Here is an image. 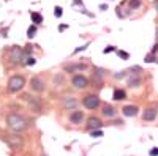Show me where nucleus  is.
<instances>
[{
    "label": "nucleus",
    "instance_id": "14",
    "mask_svg": "<svg viewBox=\"0 0 158 156\" xmlns=\"http://www.w3.org/2000/svg\"><path fill=\"white\" fill-rule=\"evenodd\" d=\"M122 112H123L125 117H136L139 114V107L138 106H133V104H130V106H125L122 109Z\"/></svg>",
    "mask_w": 158,
    "mask_h": 156
},
{
    "label": "nucleus",
    "instance_id": "10",
    "mask_svg": "<svg viewBox=\"0 0 158 156\" xmlns=\"http://www.w3.org/2000/svg\"><path fill=\"white\" fill-rule=\"evenodd\" d=\"M84 70H87L85 63H68V65H65V73H79V71H84Z\"/></svg>",
    "mask_w": 158,
    "mask_h": 156
},
{
    "label": "nucleus",
    "instance_id": "27",
    "mask_svg": "<svg viewBox=\"0 0 158 156\" xmlns=\"http://www.w3.org/2000/svg\"><path fill=\"white\" fill-rule=\"evenodd\" d=\"M35 63H36V60H35L33 57H29L27 60L24 62V65H27V66H32V65H35Z\"/></svg>",
    "mask_w": 158,
    "mask_h": 156
},
{
    "label": "nucleus",
    "instance_id": "33",
    "mask_svg": "<svg viewBox=\"0 0 158 156\" xmlns=\"http://www.w3.org/2000/svg\"><path fill=\"white\" fill-rule=\"evenodd\" d=\"M150 156H158V148H152L150 150Z\"/></svg>",
    "mask_w": 158,
    "mask_h": 156
},
{
    "label": "nucleus",
    "instance_id": "29",
    "mask_svg": "<svg viewBox=\"0 0 158 156\" xmlns=\"http://www.w3.org/2000/svg\"><path fill=\"white\" fill-rule=\"evenodd\" d=\"M54 14H56V18H60V16L63 14V11H62L60 6H56V8H54Z\"/></svg>",
    "mask_w": 158,
    "mask_h": 156
},
{
    "label": "nucleus",
    "instance_id": "2",
    "mask_svg": "<svg viewBox=\"0 0 158 156\" xmlns=\"http://www.w3.org/2000/svg\"><path fill=\"white\" fill-rule=\"evenodd\" d=\"M24 85H25V77L21 76V74H15L13 77H10V81H8V90L11 93L21 92L24 88Z\"/></svg>",
    "mask_w": 158,
    "mask_h": 156
},
{
    "label": "nucleus",
    "instance_id": "16",
    "mask_svg": "<svg viewBox=\"0 0 158 156\" xmlns=\"http://www.w3.org/2000/svg\"><path fill=\"white\" fill-rule=\"evenodd\" d=\"M141 85V76H128V87L138 88Z\"/></svg>",
    "mask_w": 158,
    "mask_h": 156
},
{
    "label": "nucleus",
    "instance_id": "26",
    "mask_svg": "<svg viewBox=\"0 0 158 156\" xmlns=\"http://www.w3.org/2000/svg\"><path fill=\"white\" fill-rule=\"evenodd\" d=\"M117 55L120 57V58H123V60H128L130 58V54H128V52H123V50H117Z\"/></svg>",
    "mask_w": 158,
    "mask_h": 156
},
{
    "label": "nucleus",
    "instance_id": "9",
    "mask_svg": "<svg viewBox=\"0 0 158 156\" xmlns=\"http://www.w3.org/2000/svg\"><path fill=\"white\" fill-rule=\"evenodd\" d=\"M30 88L33 90V92H43L44 90V82L40 76H33L30 79Z\"/></svg>",
    "mask_w": 158,
    "mask_h": 156
},
{
    "label": "nucleus",
    "instance_id": "13",
    "mask_svg": "<svg viewBox=\"0 0 158 156\" xmlns=\"http://www.w3.org/2000/svg\"><path fill=\"white\" fill-rule=\"evenodd\" d=\"M84 120V112L82 110H73L71 115H70V123L73 125H79V123H82Z\"/></svg>",
    "mask_w": 158,
    "mask_h": 156
},
{
    "label": "nucleus",
    "instance_id": "35",
    "mask_svg": "<svg viewBox=\"0 0 158 156\" xmlns=\"http://www.w3.org/2000/svg\"><path fill=\"white\" fill-rule=\"evenodd\" d=\"M67 27H68V25H60V27H59V30L62 32V30H65V29H67Z\"/></svg>",
    "mask_w": 158,
    "mask_h": 156
},
{
    "label": "nucleus",
    "instance_id": "8",
    "mask_svg": "<svg viewBox=\"0 0 158 156\" xmlns=\"http://www.w3.org/2000/svg\"><path fill=\"white\" fill-rule=\"evenodd\" d=\"M62 104H63V107L68 109V110H76V109H77V99H76L74 96H71V95L63 96Z\"/></svg>",
    "mask_w": 158,
    "mask_h": 156
},
{
    "label": "nucleus",
    "instance_id": "5",
    "mask_svg": "<svg viewBox=\"0 0 158 156\" xmlns=\"http://www.w3.org/2000/svg\"><path fill=\"white\" fill-rule=\"evenodd\" d=\"M71 84H73L74 88L82 90V88H85V87L89 85V79H87L85 76H82V74H74V76L71 77Z\"/></svg>",
    "mask_w": 158,
    "mask_h": 156
},
{
    "label": "nucleus",
    "instance_id": "31",
    "mask_svg": "<svg viewBox=\"0 0 158 156\" xmlns=\"http://www.w3.org/2000/svg\"><path fill=\"white\" fill-rule=\"evenodd\" d=\"M127 74V71H120V73H117V74H114V77L115 79H122V77Z\"/></svg>",
    "mask_w": 158,
    "mask_h": 156
},
{
    "label": "nucleus",
    "instance_id": "18",
    "mask_svg": "<svg viewBox=\"0 0 158 156\" xmlns=\"http://www.w3.org/2000/svg\"><path fill=\"white\" fill-rule=\"evenodd\" d=\"M112 98L115 101H122L127 98V93H125V90H120V88H115L114 90V93H112Z\"/></svg>",
    "mask_w": 158,
    "mask_h": 156
},
{
    "label": "nucleus",
    "instance_id": "36",
    "mask_svg": "<svg viewBox=\"0 0 158 156\" xmlns=\"http://www.w3.org/2000/svg\"><path fill=\"white\" fill-rule=\"evenodd\" d=\"M153 6H155V8L158 10V2H155V3H153Z\"/></svg>",
    "mask_w": 158,
    "mask_h": 156
},
{
    "label": "nucleus",
    "instance_id": "25",
    "mask_svg": "<svg viewBox=\"0 0 158 156\" xmlns=\"http://www.w3.org/2000/svg\"><path fill=\"white\" fill-rule=\"evenodd\" d=\"M89 46H90V43H85L84 46H79V47H76V49L73 50V54H77V52H82V50H85Z\"/></svg>",
    "mask_w": 158,
    "mask_h": 156
},
{
    "label": "nucleus",
    "instance_id": "22",
    "mask_svg": "<svg viewBox=\"0 0 158 156\" xmlns=\"http://www.w3.org/2000/svg\"><path fill=\"white\" fill-rule=\"evenodd\" d=\"M35 35H36V25H30L29 30H27V36L29 38H33Z\"/></svg>",
    "mask_w": 158,
    "mask_h": 156
},
{
    "label": "nucleus",
    "instance_id": "15",
    "mask_svg": "<svg viewBox=\"0 0 158 156\" xmlns=\"http://www.w3.org/2000/svg\"><path fill=\"white\" fill-rule=\"evenodd\" d=\"M52 84H54L56 87L65 85V74L63 73H56L54 76H52Z\"/></svg>",
    "mask_w": 158,
    "mask_h": 156
},
{
    "label": "nucleus",
    "instance_id": "32",
    "mask_svg": "<svg viewBox=\"0 0 158 156\" xmlns=\"http://www.w3.org/2000/svg\"><path fill=\"white\" fill-rule=\"evenodd\" d=\"M112 50H115V47H114V46H109V47L104 49L103 52H104V54H109V52H112Z\"/></svg>",
    "mask_w": 158,
    "mask_h": 156
},
{
    "label": "nucleus",
    "instance_id": "3",
    "mask_svg": "<svg viewBox=\"0 0 158 156\" xmlns=\"http://www.w3.org/2000/svg\"><path fill=\"white\" fill-rule=\"evenodd\" d=\"M21 99L24 101V102H27L29 104V107L33 110V112H41V109H43V102H41V99L40 98H36V96H33V95H30V93H24L22 96H21Z\"/></svg>",
    "mask_w": 158,
    "mask_h": 156
},
{
    "label": "nucleus",
    "instance_id": "28",
    "mask_svg": "<svg viewBox=\"0 0 158 156\" xmlns=\"http://www.w3.org/2000/svg\"><path fill=\"white\" fill-rule=\"evenodd\" d=\"M90 136L95 137V139H97V137H101V136H103V131H100V129H97V131H90Z\"/></svg>",
    "mask_w": 158,
    "mask_h": 156
},
{
    "label": "nucleus",
    "instance_id": "23",
    "mask_svg": "<svg viewBox=\"0 0 158 156\" xmlns=\"http://www.w3.org/2000/svg\"><path fill=\"white\" fill-rule=\"evenodd\" d=\"M94 70H95V76H97V77H101V79H103V76L106 74V70H103V68H98V66H95Z\"/></svg>",
    "mask_w": 158,
    "mask_h": 156
},
{
    "label": "nucleus",
    "instance_id": "6",
    "mask_svg": "<svg viewBox=\"0 0 158 156\" xmlns=\"http://www.w3.org/2000/svg\"><path fill=\"white\" fill-rule=\"evenodd\" d=\"M5 140H6V144H8L11 148H19V147L24 145V139H22V136H19V134H10V136L5 137Z\"/></svg>",
    "mask_w": 158,
    "mask_h": 156
},
{
    "label": "nucleus",
    "instance_id": "19",
    "mask_svg": "<svg viewBox=\"0 0 158 156\" xmlns=\"http://www.w3.org/2000/svg\"><path fill=\"white\" fill-rule=\"evenodd\" d=\"M30 18H32V22H33V25H38V24H41L43 22V16L40 14V13H30Z\"/></svg>",
    "mask_w": 158,
    "mask_h": 156
},
{
    "label": "nucleus",
    "instance_id": "11",
    "mask_svg": "<svg viewBox=\"0 0 158 156\" xmlns=\"http://www.w3.org/2000/svg\"><path fill=\"white\" fill-rule=\"evenodd\" d=\"M101 126H103V122L98 117H89V120H87V129L89 131H97Z\"/></svg>",
    "mask_w": 158,
    "mask_h": 156
},
{
    "label": "nucleus",
    "instance_id": "17",
    "mask_svg": "<svg viewBox=\"0 0 158 156\" xmlns=\"http://www.w3.org/2000/svg\"><path fill=\"white\" fill-rule=\"evenodd\" d=\"M101 114H103V117H108V118H112V117H115L117 110H115L112 106H103Z\"/></svg>",
    "mask_w": 158,
    "mask_h": 156
},
{
    "label": "nucleus",
    "instance_id": "1",
    "mask_svg": "<svg viewBox=\"0 0 158 156\" xmlns=\"http://www.w3.org/2000/svg\"><path fill=\"white\" fill-rule=\"evenodd\" d=\"M6 125L11 131H15L16 134L27 129V120L19 114H8L6 115Z\"/></svg>",
    "mask_w": 158,
    "mask_h": 156
},
{
    "label": "nucleus",
    "instance_id": "12",
    "mask_svg": "<svg viewBox=\"0 0 158 156\" xmlns=\"http://www.w3.org/2000/svg\"><path fill=\"white\" fill-rule=\"evenodd\" d=\"M156 114H158V110H156L155 107H149V109H146V110L142 112V120L153 122V120L156 118Z\"/></svg>",
    "mask_w": 158,
    "mask_h": 156
},
{
    "label": "nucleus",
    "instance_id": "34",
    "mask_svg": "<svg viewBox=\"0 0 158 156\" xmlns=\"http://www.w3.org/2000/svg\"><path fill=\"white\" fill-rule=\"evenodd\" d=\"M156 50H158V43H156V44H153V47H152V52H150V54H155Z\"/></svg>",
    "mask_w": 158,
    "mask_h": 156
},
{
    "label": "nucleus",
    "instance_id": "7",
    "mask_svg": "<svg viewBox=\"0 0 158 156\" xmlns=\"http://www.w3.org/2000/svg\"><path fill=\"white\" fill-rule=\"evenodd\" d=\"M22 57H24V54H22V49H21V47L13 46V47L10 49V60H11V63H16V65L21 63Z\"/></svg>",
    "mask_w": 158,
    "mask_h": 156
},
{
    "label": "nucleus",
    "instance_id": "37",
    "mask_svg": "<svg viewBox=\"0 0 158 156\" xmlns=\"http://www.w3.org/2000/svg\"><path fill=\"white\" fill-rule=\"evenodd\" d=\"M41 156H46V153H43V154H41Z\"/></svg>",
    "mask_w": 158,
    "mask_h": 156
},
{
    "label": "nucleus",
    "instance_id": "24",
    "mask_svg": "<svg viewBox=\"0 0 158 156\" xmlns=\"http://www.w3.org/2000/svg\"><path fill=\"white\" fill-rule=\"evenodd\" d=\"M144 60H146V63H155V62H158L156 57H155V54H147Z\"/></svg>",
    "mask_w": 158,
    "mask_h": 156
},
{
    "label": "nucleus",
    "instance_id": "20",
    "mask_svg": "<svg viewBox=\"0 0 158 156\" xmlns=\"http://www.w3.org/2000/svg\"><path fill=\"white\" fill-rule=\"evenodd\" d=\"M127 73H130V76H139V73H142V70H141V66H131Z\"/></svg>",
    "mask_w": 158,
    "mask_h": 156
},
{
    "label": "nucleus",
    "instance_id": "38",
    "mask_svg": "<svg viewBox=\"0 0 158 156\" xmlns=\"http://www.w3.org/2000/svg\"><path fill=\"white\" fill-rule=\"evenodd\" d=\"M156 36H158V29H156Z\"/></svg>",
    "mask_w": 158,
    "mask_h": 156
},
{
    "label": "nucleus",
    "instance_id": "21",
    "mask_svg": "<svg viewBox=\"0 0 158 156\" xmlns=\"http://www.w3.org/2000/svg\"><path fill=\"white\" fill-rule=\"evenodd\" d=\"M128 6H130V10H138V8H141V0H130Z\"/></svg>",
    "mask_w": 158,
    "mask_h": 156
},
{
    "label": "nucleus",
    "instance_id": "4",
    "mask_svg": "<svg viewBox=\"0 0 158 156\" xmlns=\"http://www.w3.org/2000/svg\"><path fill=\"white\" fill-rule=\"evenodd\" d=\"M82 104H84V107L85 109H97L100 106V98L97 95H85L82 98Z\"/></svg>",
    "mask_w": 158,
    "mask_h": 156
},
{
    "label": "nucleus",
    "instance_id": "30",
    "mask_svg": "<svg viewBox=\"0 0 158 156\" xmlns=\"http://www.w3.org/2000/svg\"><path fill=\"white\" fill-rule=\"evenodd\" d=\"M32 50H33V46H25V49L22 50V54H32Z\"/></svg>",
    "mask_w": 158,
    "mask_h": 156
}]
</instances>
